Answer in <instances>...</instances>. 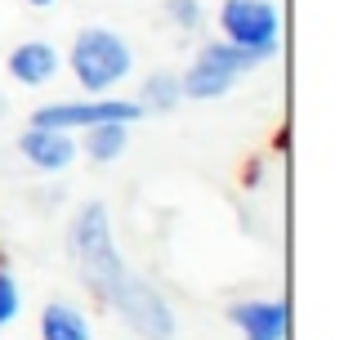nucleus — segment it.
I'll return each mask as SVG.
<instances>
[{
    "label": "nucleus",
    "mask_w": 353,
    "mask_h": 340,
    "mask_svg": "<svg viewBox=\"0 0 353 340\" xmlns=\"http://www.w3.org/2000/svg\"><path fill=\"white\" fill-rule=\"evenodd\" d=\"M32 9H50V5H59V0H27Z\"/></svg>",
    "instance_id": "f3484780"
},
{
    "label": "nucleus",
    "mask_w": 353,
    "mask_h": 340,
    "mask_svg": "<svg viewBox=\"0 0 353 340\" xmlns=\"http://www.w3.org/2000/svg\"><path fill=\"white\" fill-rule=\"evenodd\" d=\"M219 32H224V41H233L268 63L277 54L282 14H277L273 0H224L219 5Z\"/></svg>",
    "instance_id": "20e7f679"
},
{
    "label": "nucleus",
    "mask_w": 353,
    "mask_h": 340,
    "mask_svg": "<svg viewBox=\"0 0 353 340\" xmlns=\"http://www.w3.org/2000/svg\"><path fill=\"white\" fill-rule=\"evenodd\" d=\"M165 14L174 27L192 32V27H201V0H165Z\"/></svg>",
    "instance_id": "4468645a"
},
{
    "label": "nucleus",
    "mask_w": 353,
    "mask_h": 340,
    "mask_svg": "<svg viewBox=\"0 0 353 340\" xmlns=\"http://www.w3.org/2000/svg\"><path fill=\"white\" fill-rule=\"evenodd\" d=\"M197 59L201 63H215V68H224V72H233V77H241V72H250V68H259V54H250V50H241V45L233 41H206L197 50Z\"/></svg>",
    "instance_id": "f8f14e48"
},
{
    "label": "nucleus",
    "mask_w": 353,
    "mask_h": 340,
    "mask_svg": "<svg viewBox=\"0 0 353 340\" xmlns=\"http://www.w3.org/2000/svg\"><path fill=\"white\" fill-rule=\"evenodd\" d=\"M259 174H264V166H259V161H250V166L241 170V183H246V188H255V183H259Z\"/></svg>",
    "instance_id": "dca6fc26"
},
{
    "label": "nucleus",
    "mask_w": 353,
    "mask_h": 340,
    "mask_svg": "<svg viewBox=\"0 0 353 340\" xmlns=\"http://www.w3.org/2000/svg\"><path fill=\"white\" fill-rule=\"evenodd\" d=\"M108 305L121 314V323L130 327L139 340H174L179 323H174V309L165 305V296L152 282L134 278V273H121V282L112 287Z\"/></svg>",
    "instance_id": "7ed1b4c3"
},
{
    "label": "nucleus",
    "mask_w": 353,
    "mask_h": 340,
    "mask_svg": "<svg viewBox=\"0 0 353 340\" xmlns=\"http://www.w3.org/2000/svg\"><path fill=\"white\" fill-rule=\"evenodd\" d=\"M0 269H5V251H0Z\"/></svg>",
    "instance_id": "a211bd4d"
},
{
    "label": "nucleus",
    "mask_w": 353,
    "mask_h": 340,
    "mask_svg": "<svg viewBox=\"0 0 353 340\" xmlns=\"http://www.w3.org/2000/svg\"><path fill=\"white\" fill-rule=\"evenodd\" d=\"M18 152L32 161L36 170H68L77 161V139L72 130H50V126H27L18 134Z\"/></svg>",
    "instance_id": "0eeeda50"
},
{
    "label": "nucleus",
    "mask_w": 353,
    "mask_h": 340,
    "mask_svg": "<svg viewBox=\"0 0 353 340\" xmlns=\"http://www.w3.org/2000/svg\"><path fill=\"white\" fill-rule=\"evenodd\" d=\"M18 305H23V296H18V282L9 278L5 269H0V327H9L18 318Z\"/></svg>",
    "instance_id": "2eb2a0df"
},
{
    "label": "nucleus",
    "mask_w": 353,
    "mask_h": 340,
    "mask_svg": "<svg viewBox=\"0 0 353 340\" xmlns=\"http://www.w3.org/2000/svg\"><path fill=\"white\" fill-rule=\"evenodd\" d=\"M233 86H237V77H233V72L215 68V63H201V59H197V63H192V68L179 77L183 99H201V103H206V99H224Z\"/></svg>",
    "instance_id": "9d476101"
},
{
    "label": "nucleus",
    "mask_w": 353,
    "mask_h": 340,
    "mask_svg": "<svg viewBox=\"0 0 353 340\" xmlns=\"http://www.w3.org/2000/svg\"><path fill=\"white\" fill-rule=\"evenodd\" d=\"M143 112L139 99H103L94 94L90 103H45L32 112V126H50V130H90V126H103V121H121V126H134Z\"/></svg>",
    "instance_id": "39448f33"
},
{
    "label": "nucleus",
    "mask_w": 353,
    "mask_h": 340,
    "mask_svg": "<svg viewBox=\"0 0 353 340\" xmlns=\"http://www.w3.org/2000/svg\"><path fill=\"white\" fill-rule=\"evenodd\" d=\"M228 323L246 340H286L291 309H286V300H237V305H228Z\"/></svg>",
    "instance_id": "423d86ee"
},
{
    "label": "nucleus",
    "mask_w": 353,
    "mask_h": 340,
    "mask_svg": "<svg viewBox=\"0 0 353 340\" xmlns=\"http://www.w3.org/2000/svg\"><path fill=\"white\" fill-rule=\"evenodd\" d=\"M5 68L18 86H45V81H54V72H59V50H54L50 41H23L18 50H9Z\"/></svg>",
    "instance_id": "6e6552de"
},
{
    "label": "nucleus",
    "mask_w": 353,
    "mask_h": 340,
    "mask_svg": "<svg viewBox=\"0 0 353 340\" xmlns=\"http://www.w3.org/2000/svg\"><path fill=\"white\" fill-rule=\"evenodd\" d=\"M179 99H183L179 77H170V72H152V77L139 86V103H143V112H174Z\"/></svg>",
    "instance_id": "ddd939ff"
},
{
    "label": "nucleus",
    "mask_w": 353,
    "mask_h": 340,
    "mask_svg": "<svg viewBox=\"0 0 353 340\" xmlns=\"http://www.w3.org/2000/svg\"><path fill=\"white\" fill-rule=\"evenodd\" d=\"M68 63L85 94H108V90H117L130 77L134 54H130L125 36L112 32V27H81L77 41H72Z\"/></svg>",
    "instance_id": "f03ea898"
},
{
    "label": "nucleus",
    "mask_w": 353,
    "mask_h": 340,
    "mask_svg": "<svg viewBox=\"0 0 353 340\" xmlns=\"http://www.w3.org/2000/svg\"><path fill=\"white\" fill-rule=\"evenodd\" d=\"M125 148H130V126H121V121L90 126V139H85L90 161H117Z\"/></svg>",
    "instance_id": "9b49d317"
},
{
    "label": "nucleus",
    "mask_w": 353,
    "mask_h": 340,
    "mask_svg": "<svg viewBox=\"0 0 353 340\" xmlns=\"http://www.w3.org/2000/svg\"><path fill=\"white\" fill-rule=\"evenodd\" d=\"M68 246H72V260H77V273H81V282H85V291L99 305H108V296H112V287L121 282L125 264H121V255H117L112 219H108L103 201H85V206L77 210V219H72V228H68Z\"/></svg>",
    "instance_id": "f257e3e1"
},
{
    "label": "nucleus",
    "mask_w": 353,
    "mask_h": 340,
    "mask_svg": "<svg viewBox=\"0 0 353 340\" xmlns=\"http://www.w3.org/2000/svg\"><path fill=\"white\" fill-rule=\"evenodd\" d=\"M41 340H94L90 318L68 300H50L41 309Z\"/></svg>",
    "instance_id": "1a4fd4ad"
}]
</instances>
